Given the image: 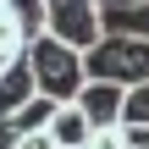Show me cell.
Returning <instances> with one entry per match:
<instances>
[{"mask_svg":"<svg viewBox=\"0 0 149 149\" xmlns=\"http://www.w3.org/2000/svg\"><path fill=\"white\" fill-rule=\"evenodd\" d=\"M88 83H116V88H144L149 83V44L133 33H105L83 55Z\"/></svg>","mask_w":149,"mask_h":149,"instance_id":"6da1fadb","label":"cell"},{"mask_svg":"<svg viewBox=\"0 0 149 149\" xmlns=\"http://www.w3.org/2000/svg\"><path fill=\"white\" fill-rule=\"evenodd\" d=\"M28 72H33V88H39L44 100H55V105H72V100L83 94V83H88L83 55L66 50V44H55L50 33H44L39 44H28Z\"/></svg>","mask_w":149,"mask_h":149,"instance_id":"7a4b0ae2","label":"cell"},{"mask_svg":"<svg viewBox=\"0 0 149 149\" xmlns=\"http://www.w3.org/2000/svg\"><path fill=\"white\" fill-rule=\"evenodd\" d=\"M44 6H50V39L55 44L88 55L105 39V6H94V0H44Z\"/></svg>","mask_w":149,"mask_h":149,"instance_id":"3957f363","label":"cell"},{"mask_svg":"<svg viewBox=\"0 0 149 149\" xmlns=\"http://www.w3.org/2000/svg\"><path fill=\"white\" fill-rule=\"evenodd\" d=\"M72 105L88 116V127H94V133H116V127H122L127 88H116V83H83V94H77Z\"/></svg>","mask_w":149,"mask_h":149,"instance_id":"277c9868","label":"cell"},{"mask_svg":"<svg viewBox=\"0 0 149 149\" xmlns=\"http://www.w3.org/2000/svg\"><path fill=\"white\" fill-rule=\"evenodd\" d=\"M33 100H39V88H33V72H28V55H22V61L0 77V122H17Z\"/></svg>","mask_w":149,"mask_h":149,"instance_id":"5b68a950","label":"cell"},{"mask_svg":"<svg viewBox=\"0 0 149 149\" xmlns=\"http://www.w3.org/2000/svg\"><path fill=\"white\" fill-rule=\"evenodd\" d=\"M105 33H133L149 44V0H105Z\"/></svg>","mask_w":149,"mask_h":149,"instance_id":"8992f818","label":"cell"},{"mask_svg":"<svg viewBox=\"0 0 149 149\" xmlns=\"http://www.w3.org/2000/svg\"><path fill=\"white\" fill-rule=\"evenodd\" d=\"M50 144H55V149H88V144H94L88 116H83L77 105H61V111H55V122H50Z\"/></svg>","mask_w":149,"mask_h":149,"instance_id":"52a82bcc","label":"cell"},{"mask_svg":"<svg viewBox=\"0 0 149 149\" xmlns=\"http://www.w3.org/2000/svg\"><path fill=\"white\" fill-rule=\"evenodd\" d=\"M55 111H61V105H55V100H44V94H39V100H33V105H28V111H22V116H17V122H11V127H17V133H22V138H28V133H50V122H55Z\"/></svg>","mask_w":149,"mask_h":149,"instance_id":"ba28073f","label":"cell"},{"mask_svg":"<svg viewBox=\"0 0 149 149\" xmlns=\"http://www.w3.org/2000/svg\"><path fill=\"white\" fill-rule=\"evenodd\" d=\"M122 127H149V83H144V88H127V105H122Z\"/></svg>","mask_w":149,"mask_h":149,"instance_id":"9c48e42d","label":"cell"},{"mask_svg":"<svg viewBox=\"0 0 149 149\" xmlns=\"http://www.w3.org/2000/svg\"><path fill=\"white\" fill-rule=\"evenodd\" d=\"M122 149H149V127H122Z\"/></svg>","mask_w":149,"mask_h":149,"instance_id":"30bf717a","label":"cell"},{"mask_svg":"<svg viewBox=\"0 0 149 149\" xmlns=\"http://www.w3.org/2000/svg\"><path fill=\"white\" fill-rule=\"evenodd\" d=\"M88 149H122V127H116V133H94Z\"/></svg>","mask_w":149,"mask_h":149,"instance_id":"8fae6325","label":"cell"},{"mask_svg":"<svg viewBox=\"0 0 149 149\" xmlns=\"http://www.w3.org/2000/svg\"><path fill=\"white\" fill-rule=\"evenodd\" d=\"M17 144H22V133H17L11 122H0V149H17Z\"/></svg>","mask_w":149,"mask_h":149,"instance_id":"7c38bea8","label":"cell"},{"mask_svg":"<svg viewBox=\"0 0 149 149\" xmlns=\"http://www.w3.org/2000/svg\"><path fill=\"white\" fill-rule=\"evenodd\" d=\"M17 149H55V144H50V133H28V138H22Z\"/></svg>","mask_w":149,"mask_h":149,"instance_id":"4fadbf2b","label":"cell"},{"mask_svg":"<svg viewBox=\"0 0 149 149\" xmlns=\"http://www.w3.org/2000/svg\"><path fill=\"white\" fill-rule=\"evenodd\" d=\"M17 61H22V55H11V50H0V77H6V72H11Z\"/></svg>","mask_w":149,"mask_h":149,"instance_id":"5bb4252c","label":"cell"}]
</instances>
